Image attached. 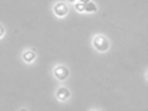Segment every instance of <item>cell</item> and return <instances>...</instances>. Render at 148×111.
I'll list each match as a JSON object with an SVG mask.
<instances>
[{
    "mask_svg": "<svg viewBox=\"0 0 148 111\" xmlns=\"http://www.w3.org/2000/svg\"><path fill=\"white\" fill-rule=\"evenodd\" d=\"M94 45H95L96 49L101 51L107 50L109 46L108 41L106 38L102 37V36H98V37H96L95 41H94Z\"/></svg>",
    "mask_w": 148,
    "mask_h": 111,
    "instance_id": "obj_1",
    "label": "cell"
},
{
    "mask_svg": "<svg viewBox=\"0 0 148 111\" xmlns=\"http://www.w3.org/2000/svg\"><path fill=\"white\" fill-rule=\"evenodd\" d=\"M55 74L60 80H64L69 74V71L65 67H59L55 70Z\"/></svg>",
    "mask_w": 148,
    "mask_h": 111,
    "instance_id": "obj_2",
    "label": "cell"
},
{
    "mask_svg": "<svg viewBox=\"0 0 148 111\" xmlns=\"http://www.w3.org/2000/svg\"><path fill=\"white\" fill-rule=\"evenodd\" d=\"M54 10H55V12L57 15H59V16H63V15H65L67 13L68 8H67V7L66 6L65 4L59 3L55 7Z\"/></svg>",
    "mask_w": 148,
    "mask_h": 111,
    "instance_id": "obj_3",
    "label": "cell"
},
{
    "mask_svg": "<svg viewBox=\"0 0 148 111\" xmlns=\"http://www.w3.org/2000/svg\"><path fill=\"white\" fill-rule=\"evenodd\" d=\"M69 94H70V93H69V90L66 89H64V88H61L57 92V97L62 101L68 98Z\"/></svg>",
    "mask_w": 148,
    "mask_h": 111,
    "instance_id": "obj_4",
    "label": "cell"
},
{
    "mask_svg": "<svg viewBox=\"0 0 148 111\" xmlns=\"http://www.w3.org/2000/svg\"><path fill=\"white\" fill-rule=\"evenodd\" d=\"M35 58V55L34 53L31 51H27L23 55L24 60L27 62H31Z\"/></svg>",
    "mask_w": 148,
    "mask_h": 111,
    "instance_id": "obj_5",
    "label": "cell"
},
{
    "mask_svg": "<svg viewBox=\"0 0 148 111\" xmlns=\"http://www.w3.org/2000/svg\"><path fill=\"white\" fill-rule=\"evenodd\" d=\"M84 10L86 11H95L96 10V8L95 4L92 2H90L84 5Z\"/></svg>",
    "mask_w": 148,
    "mask_h": 111,
    "instance_id": "obj_6",
    "label": "cell"
},
{
    "mask_svg": "<svg viewBox=\"0 0 148 111\" xmlns=\"http://www.w3.org/2000/svg\"><path fill=\"white\" fill-rule=\"evenodd\" d=\"M76 8H77L78 10L82 11L83 10H84V5H83V4L78 3V4H77V6H76Z\"/></svg>",
    "mask_w": 148,
    "mask_h": 111,
    "instance_id": "obj_7",
    "label": "cell"
},
{
    "mask_svg": "<svg viewBox=\"0 0 148 111\" xmlns=\"http://www.w3.org/2000/svg\"><path fill=\"white\" fill-rule=\"evenodd\" d=\"M4 32H5V30H4V28H3V26L0 25V38H1L2 36L3 35Z\"/></svg>",
    "mask_w": 148,
    "mask_h": 111,
    "instance_id": "obj_8",
    "label": "cell"
},
{
    "mask_svg": "<svg viewBox=\"0 0 148 111\" xmlns=\"http://www.w3.org/2000/svg\"><path fill=\"white\" fill-rule=\"evenodd\" d=\"M89 1V0H81L82 2H84V3H87Z\"/></svg>",
    "mask_w": 148,
    "mask_h": 111,
    "instance_id": "obj_9",
    "label": "cell"
},
{
    "mask_svg": "<svg viewBox=\"0 0 148 111\" xmlns=\"http://www.w3.org/2000/svg\"><path fill=\"white\" fill-rule=\"evenodd\" d=\"M69 1H71V2H74V1H75V0H69Z\"/></svg>",
    "mask_w": 148,
    "mask_h": 111,
    "instance_id": "obj_10",
    "label": "cell"
}]
</instances>
